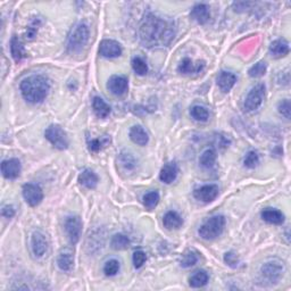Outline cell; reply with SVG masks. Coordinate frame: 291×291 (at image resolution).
Returning a JSON list of instances; mask_svg holds the SVG:
<instances>
[{
    "label": "cell",
    "mask_w": 291,
    "mask_h": 291,
    "mask_svg": "<svg viewBox=\"0 0 291 291\" xmlns=\"http://www.w3.org/2000/svg\"><path fill=\"white\" fill-rule=\"evenodd\" d=\"M266 86L264 83H258L255 86H252L250 91L248 92L247 97L245 99V109L247 112H255L262 105L264 98H265Z\"/></svg>",
    "instance_id": "52a82bcc"
},
{
    "label": "cell",
    "mask_w": 291,
    "mask_h": 291,
    "mask_svg": "<svg viewBox=\"0 0 291 291\" xmlns=\"http://www.w3.org/2000/svg\"><path fill=\"white\" fill-rule=\"evenodd\" d=\"M39 20H37V21H35L33 22V23L29 26L28 28V31H26V39H29V40H32L33 38L36 37V35H37V32H38V26H39Z\"/></svg>",
    "instance_id": "b9f144b4"
},
{
    "label": "cell",
    "mask_w": 291,
    "mask_h": 291,
    "mask_svg": "<svg viewBox=\"0 0 291 291\" xmlns=\"http://www.w3.org/2000/svg\"><path fill=\"white\" fill-rule=\"evenodd\" d=\"M107 89L115 96H123L128 89L127 79L121 75H113L107 82Z\"/></svg>",
    "instance_id": "8fae6325"
},
{
    "label": "cell",
    "mask_w": 291,
    "mask_h": 291,
    "mask_svg": "<svg viewBox=\"0 0 291 291\" xmlns=\"http://www.w3.org/2000/svg\"><path fill=\"white\" fill-rule=\"evenodd\" d=\"M21 162L16 158H10V160L2 161L1 163V173L3 177L8 180L17 179L21 174Z\"/></svg>",
    "instance_id": "7c38bea8"
},
{
    "label": "cell",
    "mask_w": 291,
    "mask_h": 291,
    "mask_svg": "<svg viewBox=\"0 0 291 291\" xmlns=\"http://www.w3.org/2000/svg\"><path fill=\"white\" fill-rule=\"evenodd\" d=\"M22 192H23V197L25 199V202L31 207L38 206L43 199L42 190H41V188L39 186H37V184H24Z\"/></svg>",
    "instance_id": "9c48e42d"
},
{
    "label": "cell",
    "mask_w": 291,
    "mask_h": 291,
    "mask_svg": "<svg viewBox=\"0 0 291 291\" xmlns=\"http://www.w3.org/2000/svg\"><path fill=\"white\" fill-rule=\"evenodd\" d=\"M89 28L85 23H78L71 30L67 38V48L70 51H80L88 43Z\"/></svg>",
    "instance_id": "277c9868"
},
{
    "label": "cell",
    "mask_w": 291,
    "mask_h": 291,
    "mask_svg": "<svg viewBox=\"0 0 291 291\" xmlns=\"http://www.w3.org/2000/svg\"><path fill=\"white\" fill-rule=\"evenodd\" d=\"M174 35L175 30L172 22L154 14H147L139 28L140 41L149 48L168 46Z\"/></svg>",
    "instance_id": "6da1fadb"
},
{
    "label": "cell",
    "mask_w": 291,
    "mask_h": 291,
    "mask_svg": "<svg viewBox=\"0 0 291 291\" xmlns=\"http://www.w3.org/2000/svg\"><path fill=\"white\" fill-rule=\"evenodd\" d=\"M130 245V240L126 236H124L122 233H117L115 236H113L111 240V246L115 250H124L126 249Z\"/></svg>",
    "instance_id": "4dcf8cb0"
},
{
    "label": "cell",
    "mask_w": 291,
    "mask_h": 291,
    "mask_svg": "<svg viewBox=\"0 0 291 291\" xmlns=\"http://www.w3.org/2000/svg\"><path fill=\"white\" fill-rule=\"evenodd\" d=\"M99 54L105 58H115L122 54V47L115 40H103L99 46Z\"/></svg>",
    "instance_id": "4fadbf2b"
},
{
    "label": "cell",
    "mask_w": 291,
    "mask_h": 291,
    "mask_svg": "<svg viewBox=\"0 0 291 291\" xmlns=\"http://www.w3.org/2000/svg\"><path fill=\"white\" fill-rule=\"evenodd\" d=\"M289 42L285 39H278L271 43L268 51L274 58H282L289 54Z\"/></svg>",
    "instance_id": "2e32d148"
},
{
    "label": "cell",
    "mask_w": 291,
    "mask_h": 291,
    "mask_svg": "<svg viewBox=\"0 0 291 291\" xmlns=\"http://www.w3.org/2000/svg\"><path fill=\"white\" fill-rule=\"evenodd\" d=\"M31 248L33 254L37 257H41L44 255V252L47 251L48 248V243L43 233H41L40 231L33 232L31 237Z\"/></svg>",
    "instance_id": "5bb4252c"
},
{
    "label": "cell",
    "mask_w": 291,
    "mask_h": 291,
    "mask_svg": "<svg viewBox=\"0 0 291 291\" xmlns=\"http://www.w3.org/2000/svg\"><path fill=\"white\" fill-rule=\"evenodd\" d=\"M1 215H2L3 217H6V218H12L14 216V215H15L14 207L13 206H9V205L3 206L2 209H1Z\"/></svg>",
    "instance_id": "7bdbcfd3"
},
{
    "label": "cell",
    "mask_w": 291,
    "mask_h": 291,
    "mask_svg": "<svg viewBox=\"0 0 291 291\" xmlns=\"http://www.w3.org/2000/svg\"><path fill=\"white\" fill-rule=\"evenodd\" d=\"M225 228V218L223 215H215L207 220L199 229V236L204 240H214L220 237Z\"/></svg>",
    "instance_id": "3957f363"
},
{
    "label": "cell",
    "mask_w": 291,
    "mask_h": 291,
    "mask_svg": "<svg viewBox=\"0 0 291 291\" xmlns=\"http://www.w3.org/2000/svg\"><path fill=\"white\" fill-rule=\"evenodd\" d=\"M224 262L228 264L229 266H231L233 268L239 265V258H238V256L232 251L225 252V254H224Z\"/></svg>",
    "instance_id": "60d3db41"
},
{
    "label": "cell",
    "mask_w": 291,
    "mask_h": 291,
    "mask_svg": "<svg viewBox=\"0 0 291 291\" xmlns=\"http://www.w3.org/2000/svg\"><path fill=\"white\" fill-rule=\"evenodd\" d=\"M120 262L116 259H109L104 265V273L107 277H114L120 271Z\"/></svg>",
    "instance_id": "8d00e7d4"
},
{
    "label": "cell",
    "mask_w": 291,
    "mask_h": 291,
    "mask_svg": "<svg viewBox=\"0 0 291 291\" xmlns=\"http://www.w3.org/2000/svg\"><path fill=\"white\" fill-rule=\"evenodd\" d=\"M21 92L26 101L31 104H40L46 99L50 84L43 75H31L21 82Z\"/></svg>",
    "instance_id": "7a4b0ae2"
},
{
    "label": "cell",
    "mask_w": 291,
    "mask_h": 291,
    "mask_svg": "<svg viewBox=\"0 0 291 291\" xmlns=\"http://www.w3.org/2000/svg\"><path fill=\"white\" fill-rule=\"evenodd\" d=\"M177 172H179V169H177V165L174 163V162H169V163L165 164L163 166V168L161 169L160 180L165 184L172 183L173 181H175L176 179Z\"/></svg>",
    "instance_id": "ffe728a7"
},
{
    "label": "cell",
    "mask_w": 291,
    "mask_h": 291,
    "mask_svg": "<svg viewBox=\"0 0 291 291\" xmlns=\"http://www.w3.org/2000/svg\"><path fill=\"white\" fill-rule=\"evenodd\" d=\"M111 142V138L108 135H103V137L88 140V147L89 150L91 153H98L101 149H104L105 147L108 146V143Z\"/></svg>",
    "instance_id": "f1b7e54d"
},
{
    "label": "cell",
    "mask_w": 291,
    "mask_h": 291,
    "mask_svg": "<svg viewBox=\"0 0 291 291\" xmlns=\"http://www.w3.org/2000/svg\"><path fill=\"white\" fill-rule=\"evenodd\" d=\"M44 137L52 146L59 150H64L69 147V139L66 132L57 124H51L44 131Z\"/></svg>",
    "instance_id": "8992f818"
},
{
    "label": "cell",
    "mask_w": 291,
    "mask_h": 291,
    "mask_svg": "<svg viewBox=\"0 0 291 291\" xmlns=\"http://www.w3.org/2000/svg\"><path fill=\"white\" fill-rule=\"evenodd\" d=\"M128 135H130V139L132 140V141L137 143V145L139 146H146L149 141L148 133H147L145 128L140 125L132 126Z\"/></svg>",
    "instance_id": "603a6c76"
},
{
    "label": "cell",
    "mask_w": 291,
    "mask_h": 291,
    "mask_svg": "<svg viewBox=\"0 0 291 291\" xmlns=\"http://www.w3.org/2000/svg\"><path fill=\"white\" fill-rule=\"evenodd\" d=\"M10 52H12L15 62H21L26 56L23 43L21 42V40L17 37H13L10 40Z\"/></svg>",
    "instance_id": "484cf974"
},
{
    "label": "cell",
    "mask_w": 291,
    "mask_h": 291,
    "mask_svg": "<svg viewBox=\"0 0 291 291\" xmlns=\"http://www.w3.org/2000/svg\"><path fill=\"white\" fill-rule=\"evenodd\" d=\"M82 220L79 216H75V215H73V216H69L65 220L64 228H65L66 234L67 237H69L71 244L75 245L79 243L82 232Z\"/></svg>",
    "instance_id": "ba28073f"
},
{
    "label": "cell",
    "mask_w": 291,
    "mask_h": 291,
    "mask_svg": "<svg viewBox=\"0 0 291 291\" xmlns=\"http://www.w3.org/2000/svg\"><path fill=\"white\" fill-rule=\"evenodd\" d=\"M205 67V63L197 62L194 63L190 58H183L181 63L177 66V71L182 74H192V73H199Z\"/></svg>",
    "instance_id": "d6986e66"
},
{
    "label": "cell",
    "mask_w": 291,
    "mask_h": 291,
    "mask_svg": "<svg viewBox=\"0 0 291 291\" xmlns=\"http://www.w3.org/2000/svg\"><path fill=\"white\" fill-rule=\"evenodd\" d=\"M57 265L63 272H70L74 266V251L71 248H64L57 257Z\"/></svg>",
    "instance_id": "9a60e30c"
},
{
    "label": "cell",
    "mask_w": 291,
    "mask_h": 291,
    "mask_svg": "<svg viewBox=\"0 0 291 291\" xmlns=\"http://www.w3.org/2000/svg\"><path fill=\"white\" fill-rule=\"evenodd\" d=\"M244 164H245L246 167H248V168H255L256 166L259 164L258 154L254 152V150L248 152L247 155H246L245 160H244Z\"/></svg>",
    "instance_id": "74e56055"
},
{
    "label": "cell",
    "mask_w": 291,
    "mask_h": 291,
    "mask_svg": "<svg viewBox=\"0 0 291 291\" xmlns=\"http://www.w3.org/2000/svg\"><path fill=\"white\" fill-rule=\"evenodd\" d=\"M92 108L94 114H96L99 119H106L109 114H111V106H109L106 101L100 97H94L92 100Z\"/></svg>",
    "instance_id": "cb8c5ba5"
},
{
    "label": "cell",
    "mask_w": 291,
    "mask_h": 291,
    "mask_svg": "<svg viewBox=\"0 0 291 291\" xmlns=\"http://www.w3.org/2000/svg\"><path fill=\"white\" fill-rule=\"evenodd\" d=\"M237 82V75L231 72L222 71L217 77V85L223 92H229Z\"/></svg>",
    "instance_id": "ac0fdd59"
},
{
    "label": "cell",
    "mask_w": 291,
    "mask_h": 291,
    "mask_svg": "<svg viewBox=\"0 0 291 291\" xmlns=\"http://www.w3.org/2000/svg\"><path fill=\"white\" fill-rule=\"evenodd\" d=\"M266 70H267L266 63L264 62V60H259V62H257L255 65L251 66L250 70L248 71L249 77L250 78H260L266 73Z\"/></svg>",
    "instance_id": "d590c367"
},
{
    "label": "cell",
    "mask_w": 291,
    "mask_h": 291,
    "mask_svg": "<svg viewBox=\"0 0 291 291\" xmlns=\"http://www.w3.org/2000/svg\"><path fill=\"white\" fill-rule=\"evenodd\" d=\"M279 113L282 116H285L286 119H290V111H291V106H290V100L289 99H285L282 100L281 103L279 104Z\"/></svg>",
    "instance_id": "ab89813d"
},
{
    "label": "cell",
    "mask_w": 291,
    "mask_h": 291,
    "mask_svg": "<svg viewBox=\"0 0 291 291\" xmlns=\"http://www.w3.org/2000/svg\"><path fill=\"white\" fill-rule=\"evenodd\" d=\"M208 279L209 277L206 271L204 270L196 271L195 273L191 275L190 279H189V285H190V287H192V288H202V287L207 285Z\"/></svg>",
    "instance_id": "83f0119b"
},
{
    "label": "cell",
    "mask_w": 291,
    "mask_h": 291,
    "mask_svg": "<svg viewBox=\"0 0 291 291\" xmlns=\"http://www.w3.org/2000/svg\"><path fill=\"white\" fill-rule=\"evenodd\" d=\"M163 224L167 230H177L182 226L183 220H182V217L180 216L179 213H176V211H173V210H169L164 215Z\"/></svg>",
    "instance_id": "44dd1931"
},
{
    "label": "cell",
    "mask_w": 291,
    "mask_h": 291,
    "mask_svg": "<svg viewBox=\"0 0 291 291\" xmlns=\"http://www.w3.org/2000/svg\"><path fill=\"white\" fill-rule=\"evenodd\" d=\"M98 176L96 173L91 169H84L80 175H79V182L82 184L83 187H85L86 189H94L97 187L98 184Z\"/></svg>",
    "instance_id": "d4e9b609"
},
{
    "label": "cell",
    "mask_w": 291,
    "mask_h": 291,
    "mask_svg": "<svg viewBox=\"0 0 291 291\" xmlns=\"http://www.w3.org/2000/svg\"><path fill=\"white\" fill-rule=\"evenodd\" d=\"M132 69L135 72V74L140 75V77H143V75L147 74L148 72V65H147L145 60L140 57H134L132 59Z\"/></svg>",
    "instance_id": "e575fe53"
},
{
    "label": "cell",
    "mask_w": 291,
    "mask_h": 291,
    "mask_svg": "<svg viewBox=\"0 0 291 291\" xmlns=\"http://www.w3.org/2000/svg\"><path fill=\"white\" fill-rule=\"evenodd\" d=\"M283 273H285L283 262L277 258L268 260L260 268V274H262L263 279H265L270 283H278L279 280L282 278Z\"/></svg>",
    "instance_id": "5b68a950"
},
{
    "label": "cell",
    "mask_w": 291,
    "mask_h": 291,
    "mask_svg": "<svg viewBox=\"0 0 291 291\" xmlns=\"http://www.w3.org/2000/svg\"><path fill=\"white\" fill-rule=\"evenodd\" d=\"M262 218L270 224L280 225L285 222V215L281 210L275 208H265L262 211Z\"/></svg>",
    "instance_id": "7402d4cb"
},
{
    "label": "cell",
    "mask_w": 291,
    "mask_h": 291,
    "mask_svg": "<svg viewBox=\"0 0 291 291\" xmlns=\"http://www.w3.org/2000/svg\"><path fill=\"white\" fill-rule=\"evenodd\" d=\"M190 115L192 119L198 121V122H206L209 119V112L207 111L206 107L200 105H196L191 108Z\"/></svg>",
    "instance_id": "1f68e13d"
},
{
    "label": "cell",
    "mask_w": 291,
    "mask_h": 291,
    "mask_svg": "<svg viewBox=\"0 0 291 291\" xmlns=\"http://www.w3.org/2000/svg\"><path fill=\"white\" fill-rule=\"evenodd\" d=\"M132 260H133V265L135 268L142 267L143 264H145L146 260H147L146 252L142 251V250L134 251L133 257H132Z\"/></svg>",
    "instance_id": "f35d334b"
},
{
    "label": "cell",
    "mask_w": 291,
    "mask_h": 291,
    "mask_svg": "<svg viewBox=\"0 0 291 291\" xmlns=\"http://www.w3.org/2000/svg\"><path fill=\"white\" fill-rule=\"evenodd\" d=\"M190 16L191 18H194L196 22H198L199 24H206L210 18L209 7L207 6L206 3H197V5L194 6V8H192Z\"/></svg>",
    "instance_id": "e0dca14e"
},
{
    "label": "cell",
    "mask_w": 291,
    "mask_h": 291,
    "mask_svg": "<svg viewBox=\"0 0 291 291\" xmlns=\"http://www.w3.org/2000/svg\"><path fill=\"white\" fill-rule=\"evenodd\" d=\"M158 203H160V194L157 191L148 192L143 196V205L147 209H154L158 205Z\"/></svg>",
    "instance_id": "836d02e7"
},
{
    "label": "cell",
    "mask_w": 291,
    "mask_h": 291,
    "mask_svg": "<svg viewBox=\"0 0 291 291\" xmlns=\"http://www.w3.org/2000/svg\"><path fill=\"white\" fill-rule=\"evenodd\" d=\"M215 161H216V153H215L214 149H206L199 158L200 165L205 168L213 167Z\"/></svg>",
    "instance_id": "f546056e"
},
{
    "label": "cell",
    "mask_w": 291,
    "mask_h": 291,
    "mask_svg": "<svg viewBox=\"0 0 291 291\" xmlns=\"http://www.w3.org/2000/svg\"><path fill=\"white\" fill-rule=\"evenodd\" d=\"M218 196V187L216 184H205V186L195 189L194 197L203 203L214 202Z\"/></svg>",
    "instance_id": "30bf717a"
},
{
    "label": "cell",
    "mask_w": 291,
    "mask_h": 291,
    "mask_svg": "<svg viewBox=\"0 0 291 291\" xmlns=\"http://www.w3.org/2000/svg\"><path fill=\"white\" fill-rule=\"evenodd\" d=\"M119 165L124 172H132L137 167V160L131 154L123 152L119 157Z\"/></svg>",
    "instance_id": "4316f807"
},
{
    "label": "cell",
    "mask_w": 291,
    "mask_h": 291,
    "mask_svg": "<svg viewBox=\"0 0 291 291\" xmlns=\"http://www.w3.org/2000/svg\"><path fill=\"white\" fill-rule=\"evenodd\" d=\"M197 262H198V254L195 250L189 249V250H187L182 255V258H181L180 260V265L184 268H188V267L194 266Z\"/></svg>",
    "instance_id": "d6a6232c"
}]
</instances>
